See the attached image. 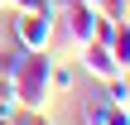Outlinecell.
Returning <instances> with one entry per match:
<instances>
[{
    "label": "cell",
    "mask_w": 130,
    "mask_h": 125,
    "mask_svg": "<svg viewBox=\"0 0 130 125\" xmlns=\"http://www.w3.org/2000/svg\"><path fill=\"white\" fill-rule=\"evenodd\" d=\"M106 125H130V106H116V101H111V116H106Z\"/></svg>",
    "instance_id": "11"
},
{
    "label": "cell",
    "mask_w": 130,
    "mask_h": 125,
    "mask_svg": "<svg viewBox=\"0 0 130 125\" xmlns=\"http://www.w3.org/2000/svg\"><path fill=\"white\" fill-rule=\"evenodd\" d=\"M0 10H10V0H0Z\"/></svg>",
    "instance_id": "12"
},
{
    "label": "cell",
    "mask_w": 130,
    "mask_h": 125,
    "mask_svg": "<svg viewBox=\"0 0 130 125\" xmlns=\"http://www.w3.org/2000/svg\"><path fill=\"white\" fill-rule=\"evenodd\" d=\"M10 125H53V120H48V111H24V106H19Z\"/></svg>",
    "instance_id": "9"
},
{
    "label": "cell",
    "mask_w": 130,
    "mask_h": 125,
    "mask_svg": "<svg viewBox=\"0 0 130 125\" xmlns=\"http://www.w3.org/2000/svg\"><path fill=\"white\" fill-rule=\"evenodd\" d=\"M77 116H82V125H106V116H111V101L96 92V96H87V101L77 106Z\"/></svg>",
    "instance_id": "5"
},
{
    "label": "cell",
    "mask_w": 130,
    "mask_h": 125,
    "mask_svg": "<svg viewBox=\"0 0 130 125\" xmlns=\"http://www.w3.org/2000/svg\"><path fill=\"white\" fill-rule=\"evenodd\" d=\"M58 19H63V39H68V48L77 53L82 43H92V39H96V19H101V10H92V5H82V0H72V5H63V10H58Z\"/></svg>",
    "instance_id": "3"
},
{
    "label": "cell",
    "mask_w": 130,
    "mask_h": 125,
    "mask_svg": "<svg viewBox=\"0 0 130 125\" xmlns=\"http://www.w3.org/2000/svg\"><path fill=\"white\" fill-rule=\"evenodd\" d=\"M10 10H53V0H10ZM58 14V10H53Z\"/></svg>",
    "instance_id": "10"
},
{
    "label": "cell",
    "mask_w": 130,
    "mask_h": 125,
    "mask_svg": "<svg viewBox=\"0 0 130 125\" xmlns=\"http://www.w3.org/2000/svg\"><path fill=\"white\" fill-rule=\"evenodd\" d=\"M111 53H116L121 72H130V24H125V19H121V24H116V34H111Z\"/></svg>",
    "instance_id": "6"
},
{
    "label": "cell",
    "mask_w": 130,
    "mask_h": 125,
    "mask_svg": "<svg viewBox=\"0 0 130 125\" xmlns=\"http://www.w3.org/2000/svg\"><path fill=\"white\" fill-rule=\"evenodd\" d=\"M53 63H58L53 48L24 53L19 72H14V101L24 111H48V101H53Z\"/></svg>",
    "instance_id": "1"
},
{
    "label": "cell",
    "mask_w": 130,
    "mask_h": 125,
    "mask_svg": "<svg viewBox=\"0 0 130 125\" xmlns=\"http://www.w3.org/2000/svg\"><path fill=\"white\" fill-rule=\"evenodd\" d=\"M72 82H77V72L68 63H53V92H72Z\"/></svg>",
    "instance_id": "8"
},
{
    "label": "cell",
    "mask_w": 130,
    "mask_h": 125,
    "mask_svg": "<svg viewBox=\"0 0 130 125\" xmlns=\"http://www.w3.org/2000/svg\"><path fill=\"white\" fill-rule=\"evenodd\" d=\"M24 53H29V48H19V43L0 48V72H5V77H14V72H19V63H24Z\"/></svg>",
    "instance_id": "7"
},
{
    "label": "cell",
    "mask_w": 130,
    "mask_h": 125,
    "mask_svg": "<svg viewBox=\"0 0 130 125\" xmlns=\"http://www.w3.org/2000/svg\"><path fill=\"white\" fill-rule=\"evenodd\" d=\"M0 125H5V120H0Z\"/></svg>",
    "instance_id": "13"
},
{
    "label": "cell",
    "mask_w": 130,
    "mask_h": 125,
    "mask_svg": "<svg viewBox=\"0 0 130 125\" xmlns=\"http://www.w3.org/2000/svg\"><path fill=\"white\" fill-rule=\"evenodd\" d=\"M77 63H82V67H87V77H96V82H111V77H121V63H116L111 43H101V39L82 43V48H77Z\"/></svg>",
    "instance_id": "4"
},
{
    "label": "cell",
    "mask_w": 130,
    "mask_h": 125,
    "mask_svg": "<svg viewBox=\"0 0 130 125\" xmlns=\"http://www.w3.org/2000/svg\"><path fill=\"white\" fill-rule=\"evenodd\" d=\"M53 24L58 14L53 10H10V39L19 48H53Z\"/></svg>",
    "instance_id": "2"
}]
</instances>
